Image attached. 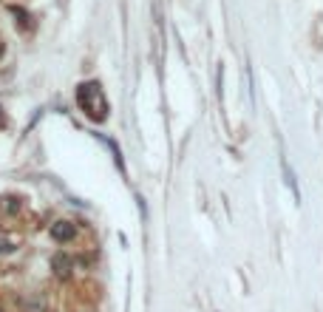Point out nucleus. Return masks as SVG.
Here are the masks:
<instances>
[{
    "label": "nucleus",
    "instance_id": "1",
    "mask_svg": "<svg viewBox=\"0 0 323 312\" xmlns=\"http://www.w3.org/2000/svg\"><path fill=\"white\" fill-rule=\"evenodd\" d=\"M77 102L94 122H102L108 116V102H105V94H102V88H99V82H82L77 88Z\"/></svg>",
    "mask_w": 323,
    "mask_h": 312
},
{
    "label": "nucleus",
    "instance_id": "2",
    "mask_svg": "<svg viewBox=\"0 0 323 312\" xmlns=\"http://www.w3.org/2000/svg\"><path fill=\"white\" fill-rule=\"evenodd\" d=\"M74 236H77V227L71 224V222H54L51 224V238L54 242H71V238H74Z\"/></svg>",
    "mask_w": 323,
    "mask_h": 312
},
{
    "label": "nucleus",
    "instance_id": "3",
    "mask_svg": "<svg viewBox=\"0 0 323 312\" xmlns=\"http://www.w3.org/2000/svg\"><path fill=\"white\" fill-rule=\"evenodd\" d=\"M54 272H57V276H68L71 272V258L68 256H54Z\"/></svg>",
    "mask_w": 323,
    "mask_h": 312
},
{
    "label": "nucleus",
    "instance_id": "4",
    "mask_svg": "<svg viewBox=\"0 0 323 312\" xmlns=\"http://www.w3.org/2000/svg\"><path fill=\"white\" fill-rule=\"evenodd\" d=\"M11 250H14V242L6 238V236H0V252H11Z\"/></svg>",
    "mask_w": 323,
    "mask_h": 312
},
{
    "label": "nucleus",
    "instance_id": "5",
    "mask_svg": "<svg viewBox=\"0 0 323 312\" xmlns=\"http://www.w3.org/2000/svg\"><path fill=\"white\" fill-rule=\"evenodd\" d=\"M0 312H3V310H0Z\"/></svg>",
    "mask_w": 323,
    "mask_h": 312
}]
</instances>
